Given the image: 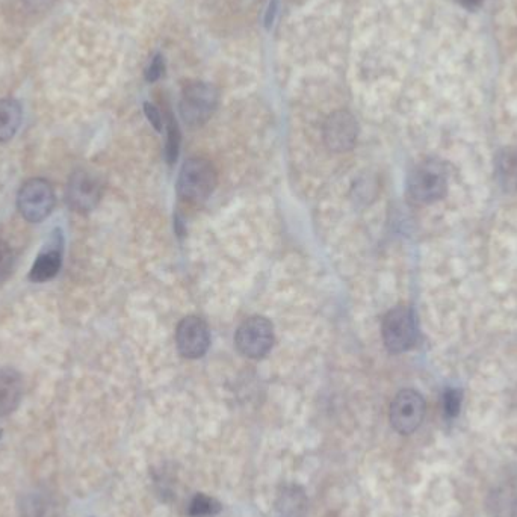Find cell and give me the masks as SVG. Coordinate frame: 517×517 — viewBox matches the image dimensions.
Returning a JSON list of instances; mask_svg holds the SVG:
<instances>
[{
	"label": "cell",
	"instance_id": "obj_20",
	"mask_svg": "<svg viewBox=\"0 0 517 517\" xmlns=\"http://www.w3.org/2000/svg\"><path fill=\"white\" fill-rule=\"evenodd\" d=\"M162 75H164V61H162L161 56H156L150 64L149 70H147V81H158Z\"/></svg>",
	"mask_w": 517,
	"mask_h": 517
},
{
	"label": "cell",
	"instance_id": "obj_2",
	"mask_svg": "<svg viewBox=\"0 0 517 517\" xmlns=\"http://www.w3.org/2000/svg\"><path fill=\"white\" fill-rule=\"evenodd\" d=\"M217 180L214 164L209 159L196 156L183 164L177 180V191L188 202H205L214 192Z\"/></svg>",
	"mask_w": 517,
	"mask_h": 517
},
{
	"label": "cell",
	"instance_id": "obj_18",
	"mask_svg": "<svg viewBox=\"0 0 517 517\" xmlns=\"http://www.w3.org/2000/svg\"><path fill=\"white\" fill-rule=\"evenodd\" d=\"M463 395L457 389H448L443 395V412L448 418H456L462 409Z\"/></svg>",
	"mask_w": 517,
	"mask_h": 517
},
{
	"label": "cell",
	"instance_id": "obj_21",
	"mask_svg": "<svg viewBox=\"0 0 517 517\" xmlns=\"http://www.w3.org/2000/svg\"><path fill=\"white\" fill-rule=\"evenodd\" d=\"M146 114L149 120L152 121L156 131H162V115L155 106L146 105Z\"/></svg>",
	"mask_w": 517,
	"mask_h": 517
},
{
	"label": "cell",
	"instance_id": "obj_19",
	"mask_svg": "<svg viewBox=\"0 0 517 517\" xmlns=\"http://www.w3.org/2000/svg\"><path fill=\"white\" fill-rule=\"evenodd\" d=\"M179 144H180V134L179 129H177L176 123H174L173 118L168 120V140H167V159L170 164H173L177 159V155H179Z\"/></svg>",
	"mask_w": 517,
	"mask_h": 517
},
{
	"label": "cell",
	"instance_id": "obj_8",
	"mask_svg": "<svg viewBox=\"0 0 517 517\" xmlns=\"http://www.w3.org/2000/svg\"><path fill=\"white\" fill-rule=\"evenodd\" d=\"M102 191L99 177L87 170H76L67 183V205L79 214H88L99 205Z\"/></svg>",
	"mask_w": 517,
	"mask_h": 517
},
{
	"label": "cell",
	"instance_id": "obj_15",
	"mask_svg": "<svg viewBox=\"0 0 517 517\" xmlns=\"http://www.w3.org/2000/svg\"><path fill=\"white\" fill-rule=\"evenodd\" d=\"M280 517H304L307 511L306 493L298 486H285L277 498Z\"/></svg>",
	"mask_w": 517,
	"mask_h": 517
},
{
	"label": "cell",
	"instance_id": "obj_7",
	"mask_svg": "<svg viewBox=\"0 0 517 517\" xmlns=\"http://www.w3.org/2000/svg\"><path fill=\"white\" fill-rule=\"evenodd\" d=\"M424 397L413 389H404L391 404V424L403 436L415 433L425 418Z\"/></svg>",
	"mask_w": 517,
	"mask_h": 517
},
{
	"label": "cell",
	"instance_id": "obj_9",
	"mask_svg": "<svg viewBox=\"0 0 517 517\" xmlns=\"http://www.w3.org/2000/svg\"><path fill=\"white\" fill-rule=\"evenodd\" d=\"M176 345L186 359H200L208 353L211 333L208 324L199 316H186L176 330Z\"/></svg>",
	"mask_w": 517,
	"mask_h": 517
},
{
	"label": "cell",
	"instance_id": "obj_17",
	"mask_svg": "<svg viewBox=\"0 0 517 517\" xmlns=\"http://www.w3.org/2000/svg\"><path fill=\"white\" fill-rule=\"evenodd\" d=\"M14 254L8 242L0 239V285L7 282L13 273Z\"/></svg>",
	"mask_w": 517,
	"mask_h": 517
},
{
	"label": "cell",
	"instance_id": "obj_14",
	"mask_svg": "<svg viewBox=\"0 0 517 517\" xmlns=\"http://www.w3.org/2000/svg\"><path fill=\"white\" fill-rule=\"evenodd\" d=\"M22 120V106L16 99H0V143H8L16 137Z\"/></svg>",
	"mask_w": 517,
	"mask_h": 517
},
{
	"label": "cell",
	"instance_id": "obj_11",
	"mask_svg": "<svg viewBox=\"0 0 517 517\" xmlns=\"http://www.w3.org/2000/svg\"><path fill=\"white\" fill-rule=\"evenodd\" d=\"M62 265V238L59 235H53L49 244L44 250L38 254L32 265L29 280L34 283H46L58 276Z\"/></svg>",
	"mask_w": 517,
	"mask_h": 517
},
{
	"label": "cell",
	"instance_id": "obj_5",
	"mask_svg": "<svg viewBox=\"0 0 517 517\" xmlns=\"http://www.w3.org/2000/svg\"><path fill=\"white\" fill-rule=\"evenodd\" d=\"M220 94L214 85L208 82H194L186 85L180 102L183 120L189 126H202L214 114Z\"/></svg>",
	"mask_w": 517,
	"mask_h": 517
},
{
	"label": "cell",
	"instance_id": "obj_22",
	"mask_svg": "<svg viewBox=\"0 0 517 517\" xmlns=\"http://www.w3.org/2000/svg\"><path fill=\"white\" fill-rule=\"evenodd\" d=\"M456 2H459L462 7H465L466 10H477V8L481 7V4H483V0H456Z\"/></svg>",
	"mask_w": 517,
	"mask_h": 517
},
{
	"label": "cell",
	"instance_id": "obj_6",
	"mask_svg": "<svg viewBox=\"0 0 517 517\" xmlns=\"http://www.w3.org/2000/svg\"><path fill=\"white\" fill-rule=\"evenodd\" d=\"M235 344L245 357L262 359L274 345L273 324L262 316L247 319L236 332Z\"/></svg>",
	"mask_w": 517,
	"mask_h": 517
},
{
	"label": "cell",
	"instance_id": "obj_10",
	"mask_svg": "<svg viewBox=\"0 0 517 517\" xmlns=\"http://www.w3.org/2000/svg\"><path fill=\"white\" fill-rule=\"evenodd\" d=\"M356 118L348 111H336L324 124V141L333 152H348L357 140Z\"/></svg>",
	"mask_w": 517,
	"mask_h": 517
},
{
	"label": "cell",
	"instance_id": "obj_23",
	"mask_svg": "<svg viewBox=\"0 0 517 517\" xmlns=\"http://www.w3.org/2000/svg\"><path fill=\"white\" fill-rule=\"evenodd\" d=\"M0 437H2V428H0Z\"/></svg>",
	"mask_w": 517,
	"mask_h": 517
},
{
	"label": "cell",
	"instance_id": "obj_12",
	"mask_svg": "<svg viewBox=\"0 0 517 517\" xmlns=\"http://www.w3.org/2000/svg\"><path fill=\"white\" fill-rule=\"evenodd\" d=\"M23 397V381L14 368H0V416L16 412Z\"/></svg>",
	"mask_w": 517,
	"mask_h": 517
},
{
	"label": "cell",
	"instance_id": "obj_1",
	"mask_svg": "<svg viewBox=\"0 0 517 517\" xmlns=\"http://www.w3.org/2000/svg\"><path fill=\"white\" fill-rule=\"evenodd\" d=\"M448 189V173L445 164L428 159L413 168L407 182L410 200L416 205H431L443 199Z\"/></svg>",
	"mask_w": 517,
	"mask_h": 517
},
{
	"label": "cell",
	"instance_id": "obj_3",
	"mask_svg": "<svg viewBox=\"0 0 517 517\" xmlns=\"http://www.w3.org/2000/svg\"><path fill=\"white\" fill-rule=\"evenodd\" d=\"M381 335L389 353H406L418 341V324L409 307H395L387 313L381 326Z\"/></svg>",
	"mask_w": 517,
	"mask_h": 517
},
{
	"label": "cell",
	"instance_id": "obj_16",
	"mask_svg": "<svg viewBox=\"0 0 517 517\" xmlns=\"http://www.w3.org/2000/svg\"><path fill=\"white\" fill-rule=\"evenodd\" d=\"M221 508L223 507L217 499L205 495V493H197L189 504L188 513L191 517L215 516L220 513Z\"/></svg>",
	"mask_w": 517,
	"mask_h": 517
},
{
	"label": "cell",
	"instance_id": "obj_4",
	"mask_svg": "<svg viewBox=\"0 0 517 517\" xmlns=\"http://www.w3.org/2000/svg\"><path fill=\"white\" fill-rule=\"evenodd\" d=\"M56 205L55 191L46 179L34 177L23 183L17 196V208L26 221L32 224L46 220Z\"/></svg>",
	"mask_w": 517,
	"mask_h": 517
},
{
	"label": "cell",
	"instance_id": "obj_13",
	"mask_svg": "<svg viewBox=\"0 0 517 517\" xmlns=\"http://www.w3.org/2000/svg\"><path fill=\"white\" fill-rule=\"evenodd\" d=\"M495 177L502 191L517 194V146L505 147L496 155Z\"/></svg>",
	"mask_w": 517,
	"mask_h": 517
}]
</instances>
